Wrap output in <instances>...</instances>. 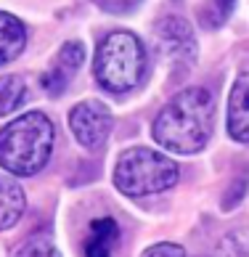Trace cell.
I'll list each match as a JSON object with an SVG mask.
<instances>
[{
	"instance_id": "obj_1",
	"label": "cell",
	"mask_w": 249,
	"mask_h": 257,
	"mask_svg": "<svg viewBox=\"0 0 249 257\" xmlns=\"http://www.w3.org/2000/svg\"><path fill=\"white\" fill-rule=\"evenodd\" d=\"M212 133V98L204 88L180 90L154 122V141L175 154L202 151Z\"/></svg>"
},
{
	"instance_id": "obj_2",
	"label": "cell",
	"mask_w": 249,
	"mask_h": 257,
	"mask_svg": "<svg viewBox=\"0 0 249 257\" xmlns=\"http://www.w3.org/2000/svg\"><path fill=\"white\" fill-rule=\"evenodd\" d=\"M53 125L43 111H27L0 130V167L14 175H35L48 165Z\"/></svg>"
},
{
	"instance_id": "obj_3",
	"label": "cell",
	"mask_w": 249,
	"mask_h": 257,
	"mask_svg": "<svg viewBox=\"0 0 249 257\" xmlns=\"http://www.w3.org/2000/svg\"><path fill=\"white\" fill-rule=\"evenodd\" d=\"M93 72L103 90H133L146 72V51L133 32H111L109 37H103L95 51Z\"/></svg>"
},
{
	"instance_id": "obj_4",
	"label": "cell",
	"mask_w": 249,
	"mask_h": 257,
	"mask_svg": "<svg viewBox=\"0 0 249 257\" xmlns=\"http://www.w3.org/2000/svg\"><path fill=\"white\" fill-rule=\"evenodd\" d=\"M178 183V165L154 149L136 146L122 151L114 167V186L128 196L167 191Z\"/></svg>"
},
{
	"instance_id": "obj_5",
	"label": "cell",
	"mask_w": 249,
	"mask_h": 257,
	"mask_svg": "<svg viewBox=\"0 0 249 257\" xmlns=\"http://www.w3.org/2000/svg\"><path fill=\"white\" fill-rule=\"evenodd\" d=\"M111 125L114 117L101 101H82L69 111V127L77 138V144L85 149H98L106 144Z\"/></svg>"
},
{
	"instance_id": "obj_6",
	"label": "cell",
	"mask_w": 249,
	"mask_h": 257,
	"mask_svg": "<svg viewBox=\"0 0 249 257\" xmlns=\"http://www.w3.org/2000/svg\"><path fill=\"white\" fill-rule=\"evenodd\" d=\"M157 45L165 59L178 66H191L196 59L194 30L183 16H165L157 24Z\"/></svg>"
},
{
	"instance_id": "obj_7",
	"label": "cell",
	"mask_w": 249,
	"mask_h": 257,
	"mask_svg": "<svg viewBox=\"0 0 249 257\" xmlns=\"http://www.w3.org/2000/svg\"><path fill=\"white\" fill-rule=\"evenodd\" d=\"M82 61H85V48H82V43L69 40V43H66L64 48L59 51L56 61L43 72V77H40L43 90L51 93V96H59V93H64L66 85H69V80L74 77V74H77V69L82 66Z\"/></svg>"
},
{
	"instance_id": "obj_8",
	"label": "cell",
	"mask_w": 249,
	"mask_h": 257,
	"mask_svg": "<svg viewBox=\"0 0 249 257\" xmlns=\"http://www.w3.org/2000/svg\"><path fill=\"white\" fill-rule=\"evenodd\" d=\"M228 133L238 144H249V72L238 74L228 96Z\"/></svg>"
},
{
	"instance_id": "obj_9",
	"label": "cell",
	"mask_w": 249,
	"mask_h": 257,
	"mask_svg": "<svg viewBox=\"0 0 249 257\" xmlns=\"http://www.w3.org/2000/svg\"><path fill=\"white\" fill-rule=\"evenodd\" d=\"M117 241H119V225L111 217L93 220L88 239H85V257H111Z\"/></svg>"
},
{
	"instance_id": "obj_10",
	"label": "cell",
	"mask_w": 249,
	"mask_h": 257,
	"mask_svg": "<svg viewBox=\"0 0 249 257\" xmlns=\"http://www.w3.org/2000/svg\"><path fill=\"white\" fill-rule=\"evenodd\" d=\"M27 45V30L16 16L0 11V66L19 59Z\"/></svg>"
},
{
	"instance_id": "obj_11",
	"label": "cell",
	"mask_w": 249,
	"mask_h": 257,
	"mask_svg": "<svg viewBox=\"0 0 249 257\" xmlns=\"http://www.w3.org/2000/svg\"><path fill=\"white\" fill-rule=\"evenodd\" d=\"M24 191L11 178L0 175V231H8L24 215Z\"/></svg>"
},
{
	"instance_id": "obj_12",
	"label": "cell",
	"mask_w": 249,
	"mask_h": 257,
	"mask_svg": "<svg viewBox=\"0 0 249 257\" xmlns=\"http://www.w3.org/2000/svg\"><path fill=\"white\" fill-rule=\"evenodd\" d=\"M27 98V85L19 74H6L0 77V117L16 111Z\"/></svg>"
},
{
	"instance_id": "obj_13",
	"label": "cell",
	"mask_w": 249,
	"mask_h": 257,
	"mask_svg": "<svg viewBox=\"0 0 249 257\" xmlns=\"http://www.w3.org/2000/svg\"><path fill=\"white\" fill-rule=\"evenodd\" d=\"M14 257H61V252L56 249L51 236L37 233V236H30V239L19 246L14 252Z\"/></svg>"
},
{
	"instance_id": "obj_14",
	"label": "cell",
	"mask_w": 249,
	"mask_h": 257,
	"mask_svg": "<svg viewBox=\"0 0 249 257\" xmlns=\"http://www.w3.org/2000/svg\"><path fill=\"white\" fill-rule=\"evenodd\" d=\"M220 257H249V231H233L220 244Z\"/></svg>"
},
{
	"instance_id": "obj_15",
	"label": "cell",
	"mask_w": 249,
	"mask_h": 257,
	"mask_svg": "<svg viewBox=\"0 0 249 257\" xmlns=\"http://www.w3.org/2000/svg\"><path fill=\"white\" fill-rule=\"evenodd\" d=\"M143 257H186L183 252V246H178V244H154V246H149L146 252H143Z\"/></svg>"
},
{
	"instance_id": "obj_16",
	"label": "cell",
	"mask_w": 249,
	"mask_h": 257,
	"mask_svg": "<svg viewBox=\"0 0 249 257\" xmlns=\"http://www.w3.org/2000/svg\"><path fill=\"white\" fill-rule=\"evenodd\" d=\"M212 8H215V14H212V22H209V24L217 27V24H223L225 19L231 16V11L236 8V0H212Z\"/></svg>"
},
{
	"instance_id": "obj_17",
	"label": "cell",
	"mask_w": 249,
	"mask_h": 257,
	"mask_svg": "<svg viewBox=\"0 0 249 257\" xmlns=\"http://www.w3.org/2000/svg\"><path fill=\"white\" fill-rule=\"evenodd\" d=\"M103 11H111V14H125V11H133L141 0H95Z\"/></svg>"
}]
</instances>
